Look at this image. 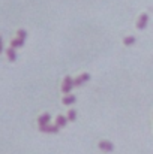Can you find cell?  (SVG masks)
Returning <instances> with one entry per match:
<instances>
[{
  "label": "cell",
  "instance_id": "6da1fadb",
  "mask_svg": "<svg viewBox=\"0 0 153 154\" xmlns=\"http://www.w3.org/2000/svg\"><path fill=\"white\" fill-rule=\"evenodd\" d=\"M75 87V84H74V79L68 75V76H65V79H63V84H62V91L65 93V94H69L71 93V90Z\"/></svg>",
  "mask_w": 153,
  "mask_h": 154
},
{
  "label": "cell",
  "instance_id": "7a4b0ae2",
  "mask_svg": "<svg viewBox=\"0 0 153 154\" xmlns=\"http://www.w3.org/2000/svg\"><path fill=\"white\" fill-rule=\"evenodd\" d=\"M147 23H149V15L147 14H141L138 21H137V29L138 30H144L147 27Z\"/></svg>",
  "mask_w": 153,
  "mask_h": 154
},
{
  "label": "cell",
  "instance_id": "3957f363",
  "mask_svg": "<svg viewBox=\"0 0 153 154\" xmlns=\"http://www.w3.org/2000/svg\"><path fill=\"white\" fill-rule=\"evenodd\" d=\"M89 79H90V73H83L74 79V84H75V87H78V85H83L84 82H87Z\"/></svg>",
  "mask_w": 153,
  "mask_h": 154
},
{
  "label": "cell",
  "instance_id": "277c9868",
  "mask_svg": "<svg viewBox=\"0 0 153 154\" xmlns=\"http://www.w3.org/2000/svg\"><path fill=\"white\" fill-rule=\"evenodd\" d=\"M59 126L57 124H48V126H44V127H39L41 132H45V133H59Z\"/></svg>",
  "mask_w": 153,
  "mask_h": 154
},
{
  "label": "cell",
  "instance_id": "5b68a950",
  "mask_svg": "<svg viewBox=\"0 0 153 154\" xmlns=\"http://www.w3.org/2000/svg\"><path fill=\"white\" fill-rule=\"evenodd\" d=\"M98 147L101 148L102 151H107V153H111V151L114 150V145H113L110 141H101V142L98 144Z\"/></svg>",
  "mask_w": 153,
  "mask_h": 154
},
{
  "label": "cell",
  "instance_id": "8992f818",
  "mask_svg": "<svg viewBox=\"0 0 153 154\" xmlns=\"http://www.w3.org/2000/svg\"><path fill=\"white\" fill-rule=\"evenodd\" d=\"M50 114H42L39 118H38V124H39V127H44V126H48L50 124Z\"/></svg>",
  "mask_w": 153,
  "mask_h": 154
},
{
  "label": "cell",
  "instance_id": "52a82bcc",
  "mask_svg": "<svg viewBox=\"0 0 153 154\" xmlns=\"http://www.w3.org/2000/svg\"><path fill=\"white\" fill-rule=\"evenodd\" d=\"M68 117H63V115H59L57 117V120H56V124L59 126V127H65L66 124H68Z\"/></svg>",
  "mask_w": 153,
  "mask_h": 154
},
{
  "label": "cell",
  "instance_id": "ba28073f",
  "mask_svg": "<svg viewBox=\"0 0 153 154\" xmlns=\"http://www.w3.org/2000/svg\"><path fill=\"white\" fill-rule=\"evenodd\" d=\"M63 105H66V106H69V105H72V103H75V96H72V94H66L65 97H63Z\"/></svg>",
  "mask_w": 153,
  "mask_h": 154
},
{
  "label": "cell",
  "instance_id": "9c48e42d",
  "mask_svg": "<svg viewBox=\"0 0 153 154\" xmlns=\"http://www.w3.org/2000/svg\"><path fill=\"white\" fill-rule=\"evenodd\" d=\"M6 54H8V58L11 60V61H15L17 60V52H15V48H9L8 51H6Z\"/></svg>",
  "mask_w": 153,
  "mask_h": 154
},
{
  "label": "cell",
  "instance_id": "30bf717a",
  "mask_svg": "<svg viewBox=\"0 0 153 154\" xmlns=\"http://www.w3.org/2000/svg\"><path fill=\"white\" fill-rule=\"evenodd\" d=\"M23 45H24V41L20 39V38H17V39H14V41L11 42V47H12V48H20V47H23Z\"/></svg>",
  "mask_w": 153,
  "mask_h": 154
},
{
  "label": "cell",
  "instance_id": "8fae6325",
  "mask_svg": "<svg viewBox=\"0 0 153 154\" xmlns=\"http://www.w3.org/2000/svg\"><path fill=\"white\" fill-rule=\"evenodd\" d=\"M123 44H125L126 47H131V45L135 44V38H134V36H126V38L123 39Z\"/></svg>",
  "mask_w": 153,
  "mask_h": 154
},
{
  "label": "cell",
  "instance_id": "7c38bea8",
  "mask_svg": "<svg viewBox=\"0 0 153 154\" xmlns=\"http://www.w3.org/2000/svg\"><path fill=\"white\" fill-rule=\"evenodd\" d=\"M68 120H69V121H75V120H77V111H75V109H69V112H68Z\"/></svg>",
  "mask_w": 153,
  "mask_h": 154
},
{
  "label": "cell",
  "instance_id": "4fadbf2b",
  "mask_svg": "<svg viewBox=\"0 0 153 154\" xmlns=\"http://www.w3.org/2000/svg\"><path fill=\"white\" fill-rule=\"evenodd\" d=\"M18 38H20V39H23V41H26V38H27V32H26V30H23V29H21V30H18Z\"/></svg>",
  "mask_w": 153,
  "mask_h": 154
},
{
  "label": "cell",
  "instance_id": "5bb4252c",
  "mask_svg": "<svg viewBox=\"0 0 153 154\" xmlns=\"http://www.w3.org/2000/svg\"><path fill=\"white\" fill-rule=\"evenodd\" d=\"M3 51V44H2V38H0V52Z\"/></svg>",
  "mask_w": 153,
  "mask_h": 154
}]
</instances>
